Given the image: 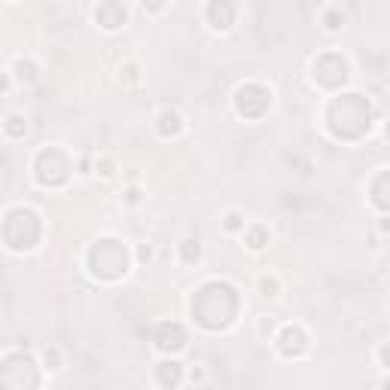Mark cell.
Wrapping results in <instances>:
<instances>
[{"instance_id":"277c9868","label":"cell","mask_w":390,"mask_h":390,"mask_svg":"<svg viewBox=\"0 0 390 390\" xmlns=\"http://www.w3.org/2000/svg\"><path fill=\"white\" fill-rule=\"evenodd\" d=\"M137 256H140V259H146V262H152V259H155V247H152V241H143V244H140V250H137Z\"/></svg>"},{"instance_id":"3957f363","label":"cell","mask_w":390,"mask_h":390,"mask_svg":"<svg viewBox=\"0 0 390 390\" xmlns=\"http://www.w3.org/2000/svg\"><path fill=\"white\" fill-rule=\"evenodd\" d=\"M95 168H98V174H101V177H113V171H116L113 159H107V155L101 159V165H95Z\"/></svg>"},{"instance_id":"7a4b0ae2","label":"cell","mask_w":390,"mask_h":390,"mask_svg":"<svg viewBox=\"0 0 390 390\" xmlns=\"http://www.w3.org/2000/svg\"><path fill=\"white\" fill-rule=\"evenodd\" d=\"M278 278L275 275H271V278H262L259 281V296H265V299H278Z\"/></svg>"},{"instance_id":"8992f818","label":"cell","mask_w":390,"mask_h":390,"mask_svg":"<svg viewBox=\"0 0 390 390\" xmlns=\"http://www.w3.org/2000/svg\"><path fill=\"white\" fill-rule=\"evenodd\" d=\"M205 378H208V369H205V366H202V363H199V366H192V369H189V381H199V384H202V381H205Z\"/></svg>"},{"instance_id":"5b68a950","label":"cell","mask_w":390,"mask_h":390,"mask_svg":"<svg viewBox=\"0 0 390 390\" xmlns=\"http://www.w3.org/2000/svg\"><path fill=\"white\" fill-rule=\"evenodd\" d=\"M275 326H278L275 317H259V338L265 335V329H268V335H271V332H275Z\"/></svg>"},{"instance_id":"52a82bcc","label":"cell","mask_w":390,"mask_h":390,"mask_svg":"<svg viewBox=\"0 0 390 390\" xmlns=\"http://www.w3.org/2000/svg\"><path fill=\"white\" fill-rule=\"evenodd\" d=\"M7 89H10V73L0 70V92H7Z\"/></svg>"},{"instance_id":"6da1fadb","label":"cell","mask_w":390,"mask_h":390,"mask_svg":"<svg viewBox=\"0 0 390 390\" xmlns=\"http://www.w3.org/2000/svg\"><path fill=\"white\" fill-rule=\"evenodd\" d=\"M220 226H223V232H226V235H238V232H244V214L232 208V211H226V214H223Z\"/></svg>"}]
</instances>
